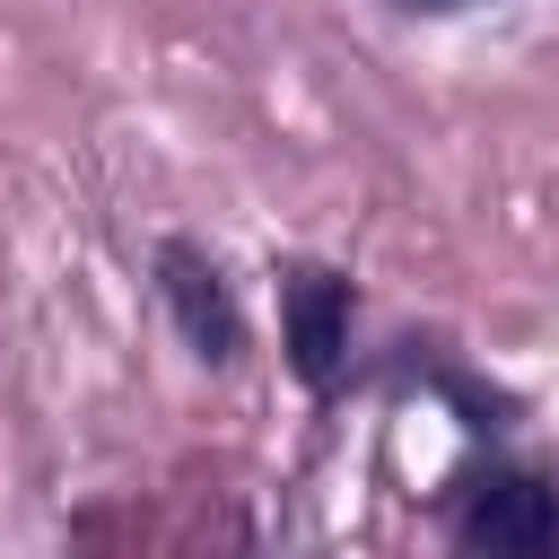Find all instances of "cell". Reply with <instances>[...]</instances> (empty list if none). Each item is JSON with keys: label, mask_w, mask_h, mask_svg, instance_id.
Masks as SVG:
<instances>
[{"label": "cell", "mask_w": 559, "mask_h": 559, "mask_svg": "<svg viewBox=\"0 0 559 559\" xmlns=\"http://www.w3.org/2000/svg\"><path fill=\"white\" fill-rule=\"evenodd\" d=\"M463 559H559V472H489L454 515Z\"/></svg>", "instance_id": "cell-1"}, {"label": "cell", "mask_w": 559, "mask_h": 559, "mask_svg": "<svg viewBox=\"0 0 559 559\" xmlns=\"http://www.w3.org/2000/svg\"><path fill=\"white\" fill-rule=\"evenodd\" d=\"M157 297H166V314H175V332H183V349L201 367H236L245 314H236V288L218 280V262L192 236H166L157 245Z\"/></svg>", "instance_id": "cell-2"}, {"label": "cell", "mask_w": 559, "mask_h": 559, "mask_svg": "<svg viewBox=\"0 0 559 559\" xmlns=\"http://www.w3.org/2000/svg\"><path fill=\"white\" fill-rule=\"evenodd\" d=\"M280 323H288V367L306 393H332L349 367V280L323 262H297L280 280Z\"/></svg>", "instance_id": "cell-3"}, {"label": "cell", "mask_w": 559, "mask_h": 559, "mask_svg": "<svg viewBox=\"0 0 559 559\" xmlns=\"http://www.w3.org/2000/svg\"><path fill=\"white\" fill-rule=\"evenodd\" d=\"M411 9H463V0H411Z\"/></svg>", "instance_id": "cell-4"}]
</instances>
